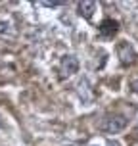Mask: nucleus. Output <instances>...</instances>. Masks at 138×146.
I'll use <instances>...</instances> for the list:
<instances>
[{
	"label": "nucleus",
	"mask_w": 138,
	"mask_h": 146,
	"mask_svg": "<svg viewBox=\"0 0 138 146\" xmlns=\"http://www.w3.org/2000/svg\"><path fill=\"white\" fill-rule=\"evenodd\" d=\"M125 127H127V117L125 115H111L102 123V131L115 135V133H121Z\"/></svg>",
	"instance_id": "obj_1"
},
{
	"label": "nucleus",
	"mask_w": 138,
	"mask_h": 146,
	"mask_svg": "<svg viewBox=\"0 0 138 146\" xmlns=\"http://www.w3.org/2000/svg\"><path fill=\"white\" fill-rule=\"evenodd\" d=\"M79 69V60L75 56H63L61 58V77H69Z\"/></svg>",
	"instance_id": "obj_2"
},
{
	"label": "nucleus",
	"mask_w": 138,
	"mask_h": 146,
	"mask_svg": "<svg viewBox=\"0 0 138 146\" xmlns=\"http://www.w3.org/2000/svg\"><path fill=\"white\" fill-rule=\"evenodd\" d=\"M117 52H119V58H121L123 64H132V62H134V50H132V46L129 42H125V40L119 42Z\"/></svg>",
	"instance_id": "obj_3"
},
{
	"label": "nucleus",
	"mask_w": 138,
	"mask_h": 146,
	"mask_svg": "<svg viewBox=\"0 0 138 146\" xmlns=\"http://www.w3.org/2000/svg\"><path fill=\"white\" fill-rule=\"evenodd\" d=\"M117 27H119V23L113 21V19H104L102 25H100V35L102 36H113L117 33Z\"/></svg>",
	"instance_id": "obj_4"
},
{
	"label": "nucleus",
	"mask_w": 138,
	"mask_h": 146,
	"mask_svg": "<svg viewBox=\"0 0 138 146\" xmlns=\"http://www.w3.org/2000/svg\"><path fill=\"white\" fill-rule=\"evenodd\" d=\"M94 10H96V2H81V4H79V14L85 15L86 19L92 17Z\"/></svg>",
	"instance_id": "obj_5"
},
{
	"label": "nucleus",
	"mask_w": 138,
	"mask_h": 146,
	"mask_svg": "<svg viewBox=\"0 0 138 146\" xmlns=\"http://www.w3.org/2000/svg\"><path fill=\"white\" fill-rule=\"evenodd\" d=\"M14 36V27L10 21H0V38H12Z\"/></svg>",
	"instance_id": "obj_6"
},
{
	"label": "nucleus",
	"mask_w": 138,
	"mask_h": 146,
	"mask_svg": "<svg viewBox=\"0 0 138 146\" xmlns=\"http://www.w3.org/2000/svg\"><path fill=\"white\" fill-rule=\"evenodd\" d=\"M132 88H134V92L138 94V79H134V81H132Z\"/></svg>",
	"instance_id": "obj_7"
},
{
	"label": "nucleus",
	"mask_w": 138,
	"mask_h": 146,
	"mask_svg": "<svg viewBox=\"0 0 138 146\" xmlns=\"http://www.w3.org/2000/svg\"><path fill=\"white\" fill-rule=\"evenodd\" d=\"M108 146H121L117 140H108Z\"/></svg>",
	"instance_id": "obj_8"
},
{
	"label": "nucleus",
	"mask_w": 138,
	"mask_h": 146,
	"mask_svg": "<svg viewBox=\"0 0 138 146\" xmlns=\"http://www.w3.org/2000/svg\"><path fill=\"white\" fill-rule=\"evenodd\" d=\"M0 127H2V119H0Z\"/></svg>",
	"instance_id": "obj_9"
},
{
	"label": "nucleus",
	"mask_w": 138,
	"mask_h": 146,
	"mask_svg": "<svg viewBox=\"0 0 138 146\" xmlns=\"http://www.w3.org/2000/svg\"><path fill=\"white\" fill-rule=\"evenodd\" d=\"M67 146H73V144H67Z\"/></svg>",
	"instance_id": "obj_10"
},
{
	"label": "nucleus",
	"mask_w": 138,
	"mask_h": 146,
	"mask_svg": "<svg viewBox=\"0 0 138 146\" xmlns=\"http://www.w3.org/2000/svg\"><path fill=\"white\" fill-rule=\"evenodd\" d=\"M92 146H94V144H92Z\"/></svg>",
	"instance_id": "obj_11"
}]
</instances>
